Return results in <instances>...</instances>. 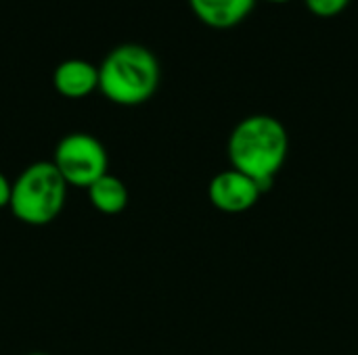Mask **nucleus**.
I'll return each instance as SVG.
<instances>
[{
  "label": "nucleus",
  "instance_id": "nucleus-1",
  "mask_svg": "<svg viewBox=\"0 0 358 355\" xmlns=\"http://www.w3.org/2000/svg\"><path fill=\"white\" fill-rule=\"evenodd\" d=\"M227 151L233 169L256 180L264 192L285 165L289 136L277 117L256 113L243 117L233 128Z\"/></svg>",
  "mask_w": 358,
  "mask_h": 355
},
{
  "label": "nucleus",
  "instance_id": "nucleus-2",
  "mask_svg": "<svg viewBox=\"0 0 358 355\" xmlns=\"http://www.w3.org/2000/svg\"><path fill=\"white\" fill-rule=\"evenodd\" d=\"M159 77L157 56L143 44L126 42L103 59L99 67V90L120 107H136L157 92Z\"/></svg>",
  "mask_w": 358,
  "mask_h": 355
},
{
  "label": "nucleus",
  "instance_id": "nucleus-3",
  "mask_svg": "<svg viewBox=\"0 0 358 355\" xmlns=\"http://www.w3.org/2000/svg\"><path fill=\"white\" fill-rule=\"evenodd\" d=\"M67 188L52 161H36L13 182L8 209L27 226H46L63 211Z\"/></svg>",
  "mask_w": 358,
  "mask_h": 355
},
{
  "label": "nucleus",
  "instance_id": "nucleus-4",
  "mask_svg": "<svg viewBox=\"0 0 358 355\" xmlns=\"http://www.w3.org/2000/svg\"><path fill=\"white\" fill-rule=\"evenodd\" d=\"M52 165L67 186L88 188L99 178L109 174V157L99 138L86 132H73L59 140Z\"/></svg>",
  "mask_w": 358,
  "mask_h": 355
},
{
  "label": "nucleus",
  "instance_id": "nucleus-5",
  "mask_svg": "<svg viewBox=\"0 0 358 355\" xmlns=\"http://www.w3.org/2000/svg\"><path fill=\"white\" fill-rule=\"evenodd\" d=\"M208 197L212 205L224 213H243L260 201L262 188L256 180L231 167L212 178Z\"/></svg>",
  "mask_w": 358,
  "mask_h": 355
},
{
  "label": "nucleus",
  "instance_id": "nucleus-6",
  "mask_svg": "<svg viewBox=\"0 0 358 355\" xmlns=\"http://www.w3.org/2000/svg\"><path fill=\"white\" fill-rule=\"evenodd\" d=\"M55 90L65 98H86L99 90V67L84 59H67L52 73Z\"/></svg>",
  "mask_w": 358,
  "mask_h": 355
},
{
  "label": "nucleus",
  "instance_id": "nucleus-7",
  "mask_svg": "<svg viewBox=\"0 0 358 355\" xmlns=\"http://www.w3.org/2000/svg\"><path fill=\"white\" fill-rule=\"evenodd\" d=\"M256 0H189L195 17L212 29H231L248 19Z\"/></svg>",
  "mask_w": 358,
  "mask_h": 355
},
{
  "label": "nucleus",
  "instance_id": "nucleus-8",
  "mask_svg": "<svg viewBox=\"0 0 358 355\" xmlns=\"http://www.w3.org/2000/svg\"><path fill=\"white\" fill-rule=\"evenodd\" d=\"M86 190H88L90 205L105 216H117L128 207L130 195H128L126 184L117 176L105 174L94 184H90Z\"/></svg>",
  "mask_w": 358,
  "mask_h": 355
},
{
  "label": "nucleus",
  "instance_id": "nucleus-9",
  "mask_svg": "<svg viewBox=\"0 0 358 355\" xmlns=\"http://www.w3.org/2000/svg\"><path fill=\"white\" fill-rule=\"evenodd\" d=\"M308 10L315 15V17H321V19H331V17H338L342 15L350 0H304Z\"/></svg>",
  "mask_w": 358,
  "mask_h": 355
},
{
  "label": "nucleus",
  "instance_id": "nucleus-10",
  "mask_svg": "<svg viewBox=\"0 0 358 355\" xmlns=\"http://www.w3.org/2000/svg\"><path fill=\"white\" fill-rule=\"evenodd\" d=\"M10 195H13V182H8V178L0 172V209L10 205Z\"/></svg>",
  "mask_w": 358,
  "mask_h": 355
},
{
  "label": "nucleus",
  "instance_id": "nucleus-11",
  "mask_svg": "<svg viewBox=\"0 0 358 355\" xmlns=\"http://www.w3.org/2000/svg\"><path fill=\"white\" fill-rule=\"evenodd\" d=\"M264 2H271V4H285V2H292V0H264Z\"/></svg>",
  "mask_w": 358,
  "mask_h": 355
},
{
  "label": "nucleus",
  "instance_id": "nucleus-12",
  "mask_svg": "<svg viewBox=\"0 0 358 355\" xmlns=\"http://www.w3.org/2000/svg\"><path fill=\"white\" fill-rule=\"evenodd\" d=\"M25 355H48V354H42V352H34V354H25Z\"/></svg>",
  "mask_w": 358,
  "mask_h": 355
}]
</instances>
